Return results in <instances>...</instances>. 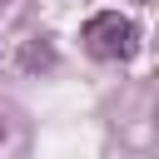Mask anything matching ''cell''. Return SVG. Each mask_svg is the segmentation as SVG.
<instances>
[{
	"label": "cell",
	"instance_id": "6da1fadb",
	"mask_svg": "<svg viewBox=\"0 0 159 159\" xmlns=\"http://www.w3.org/2000/svg\"><path fill=\"white\" fill-rule=\"evenodd\" d=\"M80 40H84V50H89L94 60H129L134 45H139V30H134V20L119 15V10H99V15L84 20Z\"/></svg>",
	"mask_w": 159,
	"mask_h": 159
},
{
	"label": "cell",
	"instance_id": "7a4b0ae2",
	"mask_svg": "<svg viewBox=\"0 0 159 159\" xmlns=\"http://www.w3.org/2000/svg\"><path fill=\"white\" fill-rule=\"evenodd\" d=\"M0 139H5V124H0Z\"/></svg>",
	"mask_w": 159,
	"mask_h": 159
}]
</instances>
